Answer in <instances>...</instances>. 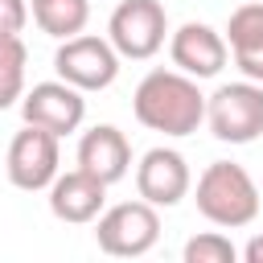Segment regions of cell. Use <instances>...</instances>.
I'll use <instances>...</instances> for the list:
<instances>
[{
    "label": "cell",
    "mask_w": 263,
    "mask_h": 263,
    "mask_svg": "<svg viewBox=\"0 0 263 263\" xmlns=\"http://www.w3.org/2000/svg\"><path fill=\"white\" fill-rule=\"evenodd\" d=\"M189 164L177 148H148L136 164V193L144 201H152L156 210L164 205H177L185 193H189Z\"/></svg>",
    "instance_id": "9c48e42d"
},
{
    "label": "cell",
    "mask_w": 263,
    "mask_h": 263,
    "mask_svg": "<svg viewBox=\"0 0 263 263\" xmlns=\"http://www.w3.org/2000/svg\"><path fill=\"white\" fill-rule=\"evenodd\" d=\"M21 115H25V123H37V127H45V132H53V136H70V132H78V123H82V115H86V99H82V90L70 86L66 78H58V82H37V86L25 95Z\"/></svg>",
    "instance_id": "ba28073f"
},
{
    "label": "cell",
    "mask_w": 263,
    "mask_h": 263,
    "mask_svg": "<svg viewBox=\"0 0 263 263\" xmlns=\"http://www.w3.org/2000/svg\"><path fill=\"white\" fill-rule=\"evenodd\" d=\"M193 201H197V214H201L205 222L226 226V230L251 226V222L259 218V205H263L251 173H247L242 164H234V160H214V164H205V173L197 177V197H193Z\"/></svg>",
    "instance_id": "7a4b0ae2"
},
{
    "label": "cell",
    "mask_w": 263,
    "mask_h": 263,
    "mask_svg": "<svg viewBox=\"0 0 263 263\" xmlns=\"http://www.w3.org/2000/svg\"><path fill=\"white\" fill-rule=\"evenodd\" d=\"M160 238V214L152 201H119L111 210L99 214V226H95V242L103 255H115V259H136V255H148Z\"/></svg>",
    "instance_id": "277c9868"
},
{
    "label": "cell",
    "mask_w": 263,
    "mask_h": 263,
    "mask_svg": "<svg viewBox=\"0 0 263 263\" xmlns=\"http://www.w3.org/2000/svg\"><path fill=\"white\" fill-rule=\"evenodd\" d=\"M107 205V181H99L95 173L86 168H70V173H58L53 185H49V210L53 218L62 222H95Z\"/></svg>",
    "instance_id": "8fae6325"
},
{
    "label": "cell",
    "mask_w": 263,
    "mask_h": 263,
    "mask_svg": "<svg viewBox=\"0 0 263 263\" xmlns=\"http://www.w3.org/2000/svg\"><path fill=\"white\" fill-rule=\"evenodd\" d=\"M234 259H238L234 242L218 230H205V234L185 242V263H234Z\"/></svg>",
    "instance_id": "2e32d148"
},
{
    "label": "cell",
    "mask_w": 263,
    "mask_h": 263,
    "mask_svg": "<svg viewBox=\"0 0 263 263\" xmlns=\"http://www.w3.org/2000/svg\"><path fill=\"white\" fill-rule=\"evenodd\" d=\"M205 123L222 144H251L263 136V86L259 82H226L205 99Z\"/></svg>",
    "instance_id": "3957f363"
},
{
    "label": "cell",
    "mask_w": 263,
    "mask_h": 263,
    "mask_svg": "<svg viewBox=\"0 0 263 263\" xmlns=\"http://www.w3.org/2000/svg\"><path fill=\"white\" fill-rule=\"evenodd\" d=\"M53 70H58V78H66L78 90H103L119 74V49L111 45V37L103 41V37L78 33V37H66L58 45Z\"/></svg>",
    "instance_id": "5b68a950"
},
{
    "label": "cell",
    "mask_w": 263,
    "mask_h": 263,
    "mask_svg": "<svg viewBox=\"0 0 263 263\" xmlns=\"http://www.w3.org/2000/svg\"><path fill=\"white\" fill-rule=\"evenodd\" d=\"M168 53H173V66L185 70L189 78H214V74H222L226 58H230V45L218 29H210L201 21H185L173 33Z\"/></svg>",
    "instance_id": "30bf717a"
},
{
    "label": "cell",
    "mask_w": 263,
    "mask_h": 263,
    "mask_svg": "<svg viewBox=\"0 0 263 263\" xmlns=\"http://www.w3.org/2000/svg\"><path fill=\"white\" fill-rule=\"evenodd\" d=\"M58 140L53 132L37 127V123H25V132L12 136L8 144V181L25 193H37V189H49L53 177H58Z\"/></svg>",
    "instance_id": "52a82bcc"
},
{
    "label": "cell",
    "mask_w": 263,
    "mask_h": 263,
    "mask_svg": "<svg viewBox=\"0 0 263 263\" xmlns=\"http://www.w3.org/2000/svg\"><path fill=\"white\" fill-rule=\"evenodd\" d=\"M25 62H29V49H25L21 33H0V111L21 99V90H25Z\"/></svg>",
    "instance_id": "9a60e30c"
},
{
    "label": "cell",
    "mask_w": 263,
    "mask_h": 263,
    "mask_svg": "<svg viewBox=\"0 0 263 263\" xmlns=\"http://www.w3.org/2000/svg\"><path fill=\"white\" fill-rule=\"evenodd\" d=\"M29 21V4L25 0H0V33H21Z\"/></svg>",
    "instance_id": "e0dca14e"
},
{
    "label": "cell",
    "mask_w": 263,
    "mask_h": 263,
    "mask_svg": "<svg viewBox=\"0 0 263 263\" xmlns=\"http://www.w3.org/2000/svg\"><path fill=\"white\" fill-rule=\"evenodd\" d=\"M132 111L148 132L189 136L205 119V95L197 90V78H189L185 70H152L140 78Z\"/></svg>",
    "instance_id": "6da1fadb"
},
{
    "label": "cell",
    "mask_w": 263,
    "mask_h": 263,
    "mask_svg": "<svg viewBox=\"0 0 263 263\" xmlns=\"http://www.w3.org/2000/svg\"><path fill=\"white\" fill-rule=\"evenodd\" d=\"M33 21L41 33L58 41L78 37L90 21V0H33Z\"/></svg>",
    "instance_id": "5bb4252c"
},
{
    "label": "cell",
    "mask_w": 263,
    "mask_h": 263,
    "mask_svg": "<svg viewBox=\"0 0 263 263\" xmlns=\"http://www.w3.org/2000/svg\"><path fill=\"white\" fill-rule=\"evenodd\" d=\"M226 45H230V53H234V66H238L251 82H263V0L242 4V8L230 12Z\"/></svg>",
    "instance_id": "4fadbf2b"
},
{
    "label": "cell",
    "mask_w": 263,
    "mask_h": 263,
    "mask_svg": "<svg viewBox=\"0 0 263 263\" xmlns=\"http://www.w3.org/2000/svg\"><path fill=\"white\" fill-rule=\"evenodd\" d=\"M127 164H132V144H127V136L115 123H95L90 132H82V140H78V168H86L99 181L115 185V181L127 177Z\"/></svg>",
    "instance_id": "7c38bea8"
},
{
    "label": "cell",
    "mask_w": 263,
    "mask_h": 263,
    "mask_svg": "<svg viewBox=\"0 0 263 263\" xmlns=\"http://www.w3.org/2000/svg\"><path fill=\"white\" fill-rule=\"evenodd\" d=\"M107 33H111V45L119 49V58L144 62L164 45V33H168L164 4L160 0H123L111 12Z\"/></svg>",
    "instance_id": "8992f818"
}]
</instances>
